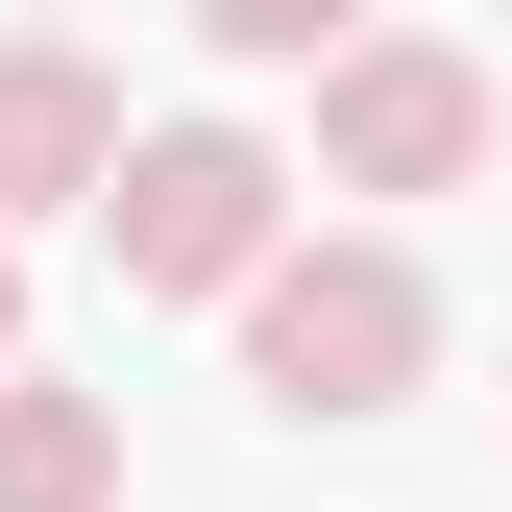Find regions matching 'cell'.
I'll list each match as a JSON object with an SVG mask.
<instances>
[{"label":"cell","mask_w":512,"mask_h":512,"mask_svg":"<svg viewBox=\"0 0 512 512\" xmlns=\"http://www.w3.org/2000/svg\"><path fill=\"white\" fill-rule=\"evenodd\" d=\"M415 366H439L415 244H293V269L244 293V391H269V415H391Z\"/></svg>","instance_id":"6da1fadb"},{"label":"cell","mask_w":512,"mask_h":512,"mask_svg":"<svg viewBox=\"0 0 512 512\" xmlns=\"http://www.w3.org/2000/svg\"><path fill=\"white\" fill-rule=\"evenodd\" d=\"M98 244H122V293H269L293 269V171L244 122H147L122 196H98Z\"/></svg>","instance_id":"7a4b0ae2"},{"label":"cell","mask_w":512,"mask_h":512,"mask_svg":"<svg viewBox=\"0 0 512 512\" xmlns=\"http://www.w3.org/2000/svg\"><path fill=\"white\" fill-rule=\"evenodd\" d=\"M512 147V74L439 25H342V74H317V171L342 196H464V171Z\"/></svg>","instance_id":"3957f363"},{"label":"cell","mask_w":512,"mask_h":512,"mask_svg":"<svg viewBox=\"0 0 512 512\" xmlns=\"http://www.w3.org/2000/svg\"><path fill=\"white\" fill-rule=\"evenodd\" d=\"M122 147H147V122H122V74H98V49H0V244H25V220H98L122 196Z\"/></svg>","instance_id":"277c9868"},{"label":"cell","mask_w":512,"mask_h":512,"mask_svg":"<svg viewBox=\"0 0 512 512\" xmlns=\"http://www.w3.org/2000/svg\"><path fill=\"white\" fill-rule=\"evenodd\" d=\"M0 512H122V391H0Z\"/></svg>","instance_id":"5b68a950"},{"label":"cell","mask_w":512,"mask_h":512,"mask_svg":"<svg viewBox=\"0 0 512 512\" xmlns=\"http://www.w3.org/2000/svg\"><path fill=\"white\" fill-rule=\"evenodd\" d=\"M0 391H25V244H0Z\"/></svg>","instance_id":"8992f818"}]
</instances>
